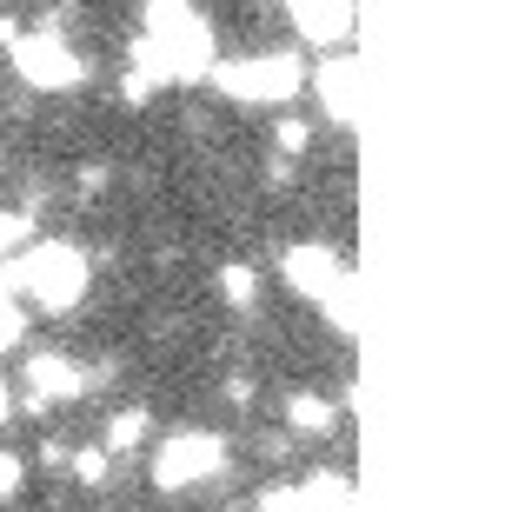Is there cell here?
Instances as JSON below:
<instances>
[{
    "label": "cell",
    "mask_w": 505,
    "mask_h": 512,
    "mask_svg": "<svg viewBox=\"0 0 505 512\" xmlns=\"http://www.w3.org/2000/svg\"><path fill=\"white\" fill-rule=\"evenodd\" d=\"M133 67L147 80H200L213 74V34L187 0H147V27L133 40Z\"/></svg>",
    "instance_id": "6da1fadb"
},
{
    "label": "cell",
    "mask_w": 505,
    "mask_h": 512,
    "mask_svg": "<svg viewBox=\"0 0 505 512\" xmlns=\"http://www.w3.org/2000/svg\"><path fill=\"white\" fill-rule=\"evenodd\" d=\"M0 280L14 286L20 306H40V313H67L87 300V260L74 247H27L0 266Z\"/></svg>",
    "instance_id": "7a4b0ae2"
},
{
    "label": "cell",
    "mask_w": 505,
    "mask_h": 512,
    "mask_svg": "<svg viewBox=\"0 0 505 512\" xmlns=\"http://www.w3.org/2000/svg\"><path fill=\"white\" fill-rule=\"evenodd\" d=\"M213 87L226 100H246V107H280L306 87V67L300 54H246V60H213Z\"/></svg>",
    "instance_id": "3957f363"
},
{
    "label": "cell",
    "mask_w": 505,
    "mask_h": 512,
    "mask_svg": "<svg viewBox=\"0 0 505 512\" xmlns=\"http://www.w3.org/2000/svg\"><path fill=\"white\" fill-rule=\"evenodd\" d=\"M220 466H226V439L187 426V433H173L167 446L153 453V486H160V493H193V486H206Z\"/></svg>",
    "instance_id": "277c9868"
},
{
    "label": "cell",
    "mask_w": 505,
    "mask_h": 512,
    "mask_svg": "<svg viewBox=\"0 0 505 512\" xmlns=\"http://www.w3.org/2000/svg\"><path fill=\"white\" fill-rule=\"evenodd\" d=\"M14 74L27 80V87H40V94H67V87H80V80H87V60H80L74 47L47 27V34H20Z\"/></svg>",
    "instance_id": "5b68a950"
},
{
    "label": "cell",
    "mask_w": 505,
    "mask_h": 512,
    "mask_svg": "<svg viewBox=\"0 0 505 512\" xmlns=\"http://www.w3.org/2000/svg\"><path fill=\"white\" fill-rule=\"evenodd\" d=\"M286 280H293V293H306V300H333L339 293V280H346V273H353V266L339 260L333 247H319V240H300V247H286V266H280Z\"/></svg>",
    "instance_id": "8992f818"
},
{
    "label": "cell",
    "mask_w": 505,
    "mask_h": 512,
    "mask_svg": "<svg viewBox=\"0 0 505 512\" xmlns=\"http://www.w3.org/2000/svg\"><path fill=\"white\" fill-rule=\"evenodd\" d=\"M359 80H366V67H359L353 54L319 60V100H326V114H333L339 127H359Z\"/></svg>",
    "instance_id": "52a82bcc"
},
{
    "label": "cell",
    "mask_w": 505,
    "mask_h": 512,
    "mask_svg": "<svg viewBox=\"0 0 505 512\" xmlns=\"http://www.w3.org/2000/svg\"><path fill=\"white\" fill-rule=\"evenodd\" d=\"M286 7H293V20L313 47H346L353 40V0H286Z\"/></svg>",
    "instance_id": "ba28073f"
},
{
    "label": "cell",
    "mask_w": 505,
    "mask_h": 512,
    "mask_svg": "<svg viewBox=\"0 0 505 512\" xmlns=\"http://www.w3.org/2000/svg\"><path fill=\"white\" fill-rule=\"evenodd\" d=\"M27 386H34V399H80L87 393V373L74 360H60V353H34L27 360Z\"/></svg>",
    "instance_id": "9c48e42d"
},
{
    "label": "cell",
    "mask_w": 505,
    "mask_h": 512,
    "mask_svg": "<svg viewBox=\"0 0 505 512\" xmlns=\"http://www.w3.org/2000/svg\"><path fill=\"white\" fill-rule=\"evenodd\" d=\"M300 493H306L313 512H353V479H346V473H313Z\"/></svg>",
    "instance_id": "30bf717a"
},
{
    "label": "cell",
    "mask_w": 505,
    "mask_h": 512,
    "mask_svg": "<svg viewBox=\"0 0 505 512\" xmlns=\"http://www.w3.org/2000/svg\"><path fill=\"white\" fill-rule=\"evenodd\" d=\"M286 426L306 433V439H319V433H333V406H326L319 393H293L286 399Z\"/></svg>",
    "instance_id": "8fae6325"
},
{
    "label": "cell",
    "mask_w": 505,
    "mask_h": 512,
    "mask_svg": "<svg viewBox=\"0 0 505 512\" xmlns=\"http://www.w3.org/2000/svg\"><path fill=\"white\" fill-rule=\"evenodd\" d=\"M147 426H153V419L140 413V406H127V413L107 419V439H100V446H107V453H133V446L147 439Z\"/></svg>",
    "instance_id": "7c38bea8"
},
{
    "label": "cell",
    "mask_w": 505,
    "mask_h": 512,
    "mask_svg": "<svg viewBox=\"0 0 505 512\" xmlns=\"http://www.w3.org/2000/svg\"><path fill=\"white\" fill-rule=\"evenodd\" d=\"M326 320H333L339 333H353V326H359V280H353V273H346V280H339V293L326 300Z\"/></svg>",
    "instance_id": "4fadbf2b"
},
{
    "label": "cell",
    "mask_w": 505,
    "mask_h": 512,
    "mask_svg": "<svg viewBox=\"0 0 505 512\" xmlns=\"http://www.w3.org/2000/svg\"><path fill=\"white\" fill-rule=\"evenodd\" d=\"M20 333H27V306L14 300V286L0 280V353H7V346H20Z\"/></svg>",
    "instance_id": "5bb4252c"
},
{
    "label": "cell",
    "mask_w": 505,
    "mask_h": 512,
    "mask_svg": "<svg viewBox=\"0 0 505 512\" xmlns=\"http://www.w3.org/2000/svg\"><path fill=\"white\" fill-rule=\"evenodd\" d=\"M220 293L233 306H253L260 300V280H253V266H220Z\"/></svg>",
    "instance_id": "9a60e30c"
},
{
    "label": "cell",
    "mask_w": 505,
    "mask_h": 512,
    "mask_svg": "<svg viewBox=\"0 0 505 512\" xmlns=\"http://www.w3.org/2000/svg\"><path fill=\"white\" fill-rule=\"evenodd\" d=\"M34 247V227H27V213H0V260H14V253Z\"/></svg>",
    "instance_id": "2e32d148"
},
{
    "label": "cell",
    "mask_w": 505,
    "mask_h": 512,
    "mask_svg": "<svg viewBox=\"0 0 505 512\" xmlns=\"http://www.w3.org/2000/svg\"><path fill=\"white\" fill-rule=\"evenodd\" d=\"M260 512H313V506H306L300 486H266V493H260Z\"/></svg>",
    "instance_id": "e0dca14e"
},
{
    "label": "cell",
    "mask_w": 505,
    "mask_h": 512,
    "mask_svg": "<svg viewBox=\"0 0 505 512\" xmlns=\"http://www.w3.org/2000/svg\"><path fill=\"white\" fill-rule=\"evenodd\" d=\"M107 446H87V453H80L74 459V479H80V486H100V479H107Z\"/></svg>",
    "instance_id": "ac0fdd59"
},
{
    "label": "cell",
    "mask_w": 505,
    "mask_h": 512,
    "mask_svg": "<svg viewBox=\"0 0 505 512\" xmlns=\"http://www.w3.org/2000/svg\"><path fill=\"white\" fill-rule=\"evenodd\" d=\"M20 486H27V466H20L14 453H0V506H14Z\"/></svg>",
    "instance_id": "d6986e66"
},
{
    "label": "cell",
    "mask_w": 505,
    "mask_h": 512,
    "mask_svg": "<svg viewBox=\"0 0 505 512\" xmlns=\"http://www.w3.org/2000/svg\"><path fill=\"white\" fill-rule=\"evenodd\" d=\"M306 140H313V133H306V127H300V120H280V147H286V153H300V147H306Z\"/></svg>",
    "instance_id": "ffe728a7"
},
{
    "label": "cell",
    "mask_w": 505,
    "mask_h": 512,
    "mask_svg": "<svg viewBox=\"0 0 505 512\" xmlns=\"http://www.w3.org/2000/svg\"><path fill=\"white\" fill-rule=\"evenodd\" d=\"M226 399H233V406H246V399H253V380H246V373H233V380H226Z\"/></svg>",
    "instance_id": "44dd1931"
},
{
    "label": "cell",
    "mask_w": 505,
    "mask_h": 512,
    "mask_svg": "<svg viewBox=\"0 0 505 512\" xmlns=\"http://www.w3.org/2000/svg\"><path fill=\"white\" fill-rule=\"evenodd\" d=\"M7 413H14V393H7V380H0V426H7Z\"/></svg>",
    "instance_id": "7402d4cb"
}]
</instances>
